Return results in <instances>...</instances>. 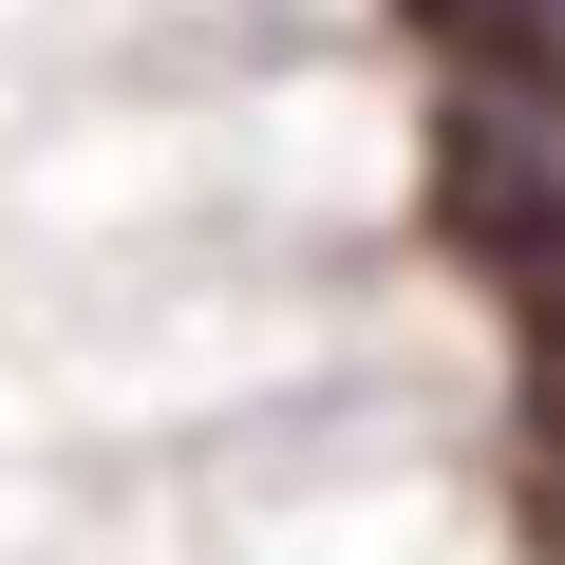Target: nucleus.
<instances>
[{
	"mask_svg": "<svg viewBox=\"0 0 565 565\" xmlns=\"http://www.w3.org/2000/svg\"><path fill=\"white\" fill-rule=\"evenodd\" d=\"M509 321H527V452H546V509H565V245H490Z\"/></svg>",
	"mask_w": 565,
	"mask_h": 565,
	"instance_id": "1",
	"label": "nucleus"
}]
</instances>
